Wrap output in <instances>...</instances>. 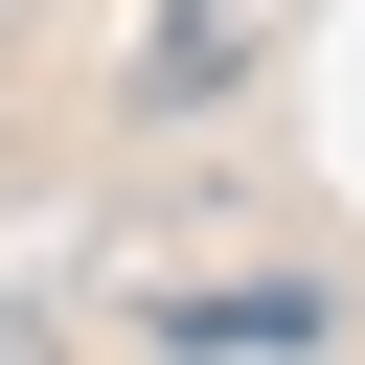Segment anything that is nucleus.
<instances>
[{
  "mask_svg": "<svg viewBox=\"0 0 365 365\" xmlns=\"http://www.w3.org/2000/svg\"><path fill=\"white\" fill-rule=\"evenodd\" d=\"M319 342V297L297 274H228V297H160V365H297Z\"/></svg>",
  "mask_w": 365,
  "mask_h": 365,
  "instance_id": "obj_1",
  "label": "nucleus"
},
{
  "mask_svg": "<svg viewBox=\"0 0 365 365\" xmlns=\"http://www.w3.org/2000/svg\"><path fill=\"white\" fill-rule=\"evenodd\" d=\"M228 68H251V0H160V23H137V91H160V114L228 91Z\"/></svg>",
  "mask_w": 365,
  "mask_h": 365,
  "instance_id": "obj_2",
  "label": "nucleus"
},
{
  "mask_svg": "<svg viewBox=\"0 0 365 365\" xmlns=\"http://www.w3.org/2000/svg\"><path fill=\"white\" fill-rule=\"evenodd\" d=\"M0 365H23V319H0Z\"/></svg>",
  "mask_w": 365,
  "mask_h": 365,
  "instance_id": "obj_3",
  "label": "nucleus"
}]
</instances>
